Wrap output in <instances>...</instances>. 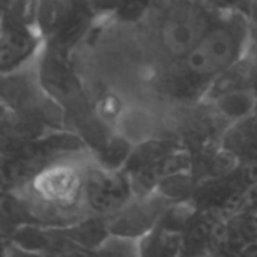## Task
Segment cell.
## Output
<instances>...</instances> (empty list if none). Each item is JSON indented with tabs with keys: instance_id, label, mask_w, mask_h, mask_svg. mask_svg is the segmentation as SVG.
Listing matches in <instances>:
<instances>
[{
	"instance_id": "52a82bcc",
	"label": "cell",
	"mask_w": 257,
	"mask_h": 257,
	"mask_svg": "<svg viewBox=\"0 0 257 257\" xmlns=\"http://www.w3.org/2000/svg\"><path fill=\"white\" fill-rule=\"evenodd\" d=\"M209 105L226 125H232L241 119L251 116L257 108V87H245L215 96L205 102Z\"/></svg>"
},
{
	"instance_id": "7a4b0ae2",
	"label": "cell",
	"mask_w": 257,
	"mask_h": 257,
	"mask_svg": "<svg viewBox=\"0 0 257 257\" xmlns=\"http://www.w3.org/2000/svg\"><path fill=\"white\" fill-rule=\"evenodd\" d=\"M149 14L157 47L179 63L205 35L215 9L203 0H155Z\"/></svg>"
},
{
	"instance_id": "5b68a950",
	"label": "cell",
	"mask_w": 257,
	"mask_h": 257,
	"mask_svg": "<svg viewBox=\"0 0 257 257\" xmlns=\"http://www.w3.org/2000/svg\"><path fill=\"white\" fill-rule=\"evenodd\" d=\"M170 205L172 202L158 190L151 194L134 196L119 212L107 218L110 233L143 239L160 226Z\"/></svg>"
},
{
	"instance_id": "ba28073f",
	"label": "cell",
	"mask_w": 257,
	"mask_h": 257,
	"mask_svg": "<svg viewBox=\"0 0 257 257\" xmlns=\"http://www.w3.org/2000/svg\"><path fill=\"white\" fill-rule=\"evenodd\" d=\"M41 0H3L2 18L38 29Z\"/></svg>"
},
{
	"instance_id": "4fadbf2b",
	"label": "cell",
	"mask_w": 257,
	"mask_h": 257,
	"mask_svg": "<svg viewBox=\"0 0 257 257\" xmlns=\"http://www.w3.org/2000/svg\"><path fill=\"white\" fill-rule=\"evenodd\" d=\"M247 17L250 21V27H251V33L254 38V42L257 41V0H251L248 8H247Z\"/></svg>"
},
{
	"instance_id": "277c9868",
	"label": "cell",
	"mask_w": 257,
	"mask_h": 257,
	"mask_svg": "<svg viewBox=\"0 0 257 257\" xmlns=\"http://www.w3.org/2000/svg\"><path fill=\"white\" fill-rule=\"evenodd\" d=\"M39 78L44 90L60 104L66 114L83 116L84 101L78 77L68 60V53L45 44L38 59Z\"/></svg>"
},
{
	"instance_id": "7c38bea8",
	"label": "cell",
	"mask_w": 257,
	"mask_h": 257,
	"mask_svg": "<svg viewBox=\"0 0 257 257\" xmlns=\"http://www.w3.org/2000/svg\"><path fill=\"white\" fill-rule=\"evenodd\" d=\"M96 17H111L123 0H86Z\"/></svg>"
},
{
	"instance_id": "6da1fadb",
	"label": "cell",
	"mask_w": 257,
	"mask_h": 257,
	"mask_svg": "<svg viewBox=\"0 0 257 257\" xmlns=\"http://www.w3.org/2000/svg\"><path fill=\"white\" fill-rule=\"evenodd\" d=\"M253 44L250 21L244 11L215 9L214 20L202 39L179 62L181 72L176 77L199 89L202 96L218 75L250 54Z\"/></svg>"
},
{
	"instance_id": "8992f818",
	"label": "cell",
	"mask_w": 257,
	"mask_h": 257,
	"mask_svg": "<svg viewBox=\"0 0 257 257\" xmlns=\"http://www.w3.org/2000/svg\"><path fill=\"white\" fill-rule=\"evenodd\" d=\"M45 47V39L36 27L2 18L0 69L2 74L17 71L35 62Z\"/></svg>"
},
{
	"instance_id": "30bf717a",
	"label": "cell",
	"mask_w": 257,
	"mask_h": 257,
	"mask_svg": "<svg viewBox=\"0 0 257 257\" xmlns=\"http://www.w3.org/2000/svg\"><path fill=\"white\" fill-rule=\"evenodd\" d=\"M96 253L113 254V256H140L142 254V239L110 233L105 241L99 245Z\"/></svg>"
},
{
	"instance_id": "8fae6325",
	"label": "cell",
	"mask_w": 257,
	"mask_h": 257,
	"mask_svg": "<svg viewBox=\"0 0 257 257\" xmlns=\"http://www.w3.org/2000/svg\"><path fill=\"white\" fill-rule=\"evenodd\" d=\"M155 0H123L117 11L111 15L119 23H136L148 17Z\"/></svg>"
},
{
	"instance_id": "5bb4252c",
	"label": "cell",
	"mask_w": 257,
	"mask_h": 257,
	"mask_svg": "<svg viewBox=\"0 0 257 257\" xmlns=\"http://www.w3.org/2000/svg\"><path fill=\"white\" fill-rule=\"evenodd\" d=\"M203 2H206V0H203Z\"/></svg>"
},
{
	"instance_id": "9c48e42d",
	"label": "cell",
	"mask_w": 257,
	"mask_h": 257,
	"mask_svg": "<svg viewBox=\"0 0 257 257\" xmlns=\"http://www.w3.org/2000/svg\"><path fill=\"white\" fill-rule=\"evenodd\" d=\"M126 110V104L122 96L116 92H105L102 93L95 105V116L102 120L107 126H116L119 119L122 117L123 111Z\"/></svg>"
},
{
	"instance_id": "3957f363",
	"label": "cell",
	"mask_w": 257,
	"mask_h": 257,
	"mask_svg": "<svg viewBox=\"0 0 257 257\" xmlns=\"http://www.w3.org/2000/svg\"><path fill=\"white\" fill-rule=\"evenodd\" d=\"M130 175L123 169H110L90 155L84 166L83 205L89 215L108 218L134 197Z\"/></svg>"
}]
</instances>
